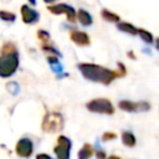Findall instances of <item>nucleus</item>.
I'll list each match as a JSON object with an SVG mask.
<instances>
[{"instance_id":"nucleus-20","label":"nucleus","mask_w":159,"mask_h":159,"mask_svg":"<svg viewBox=\"0 0 159 159\" xmlns=\"http://www.w3.org/2000/svg\"><path fill=\"white\" fill-rule=\"evenodd\" d=\"M117 139V134L114 132H104L102 134V142H111Z\"/></svg>"},{"instance_id":"nucleus-17","label":"nucleus","mask_w":159,"mask_h":159,"mask_svg":"<svg viewBox=\"0 0 159 159\" xmlns=\"http://www.w3.org/2000/svg\"><path fill=\"white\" fill-rule=\"evenodd\" d=\"M42 51L47 55V56H56V57H61V53L52 46L48 43H43L42 45Z\"/></svg>"},{"instance_id":"nucleus-7","label":"nucleus","mask_w":159,"mask_h":159,"mask_svg":"<svg viewBox=\"0 0 159 159\" xmlns=\"http://www.w3.org/2000/svg\"><path fill=\"white\" fill-rule=\"evenodd\" d=\"M47 10L50 12H52L53 15H61V14H66V17L70 22H75L77 20V12L76 10L67 5V4H56V5H48Z\"/></svg>"},{"instance_id":"nucleus-13","label":"nucleus","mask_w":159,"mask_h":159,"mask_svg":"<svg viewBox=\"0 0 159 159\" xmlns=\"http://www.w3.org/2000/svg\"><path fill=\"white\" fill-rule=\"evenodd\" d=\"M138 37H139V39H140L145 45H148V46L154 45L155 37H154V35H153L149 30H147V29L139 27V29H138Z\"/></svg>"},{"instance_id":"nucleus-28","label":"nucleus","mask_w":159,"mask_h":159,"mask_svg":"<svg viewBox=\"0 0 159 159\" xmlns=\"http://www.w3.org/2000/svg\"><path fill=\"white\" fill-rule=\"evenodd\" d=\"M29 1H30V4H31V5H35V4H36V1H35V0H29Z\"/></svg>"},{"instance_id":"nucleus-21","label":"nucleus","mask_w":159,"mask_h":159,"mask_svg":"<svg viewBox=\"0 0 159 159\" xmlns=\"http://www.w3.org/2000/svg\"><path fill=\"white\" fill-rule=\"evenodd\" d=\"M7 89H9L11 93L16 94V93H17V89H19V86H17L15 82H12V83H9V84H7Z\"/></svg>"},{"instance_id":"nucleus-4","label":"nucleus","mask_w":159,"mask_h":159,"mask_svg":"<svg viewBox=\"0 0 159 159\" xmlns=\"http://www.w3.org/2000/svg\"><path fill=\"white\" fill-rule=\"evenodd\" d=\"M63 128V117L58 112H47L42 119L41 129L45 133H57Z\"/></svg>"},{"instance_id":"nucleus-6","label":"nucleus","mask_w":159,"mask_h":159,"mask_svg":"<svg viewBox=\"0 0 159 159\" xmlns=\"http://www.w3.org/2000/svg\"><path fill=\"white\" fill-rule=\"evenodd\" d=\"M71 148H72V142L66 135L60 134L57 137V144L53 148V152L57 159H70Z\"/></svg>"},{"instance_id":"nucleus-26","label":"nucleus","mask_w":159,"mask_h":159,"mask_svg":"<svg viewBox=\"0 0 159 159\" xmlns=\"http://www.w3.org/2000/svg\"><path fill=\"white\" fill-rule=\"evenodd\" d=\"M107 159H122L120 157H118V155H109Z\"/></svg>"},{"instance_id":"nucleus-10","label":"nucleus","mask_w":159,"mask_h":159,"mask_svg":"<svg viewBox=\"0 0 159 159\" xmlns=\"http://www.w3.org/2000/svg\"><path fill=\"white\" fill-rule=\"evenodd\" d=\"M21 19H22V21H24L25 24L31 25V24H35V22L39 21L40 15H39V12H37L36 10L31 9L30 6L22 5V6H21Z\"/></svg>"},{"instance_id":"nucleus-24","label":"nucleus","mask_w":159,"mask_h":159,"mask_svg":"<svg viewBox=\"0 0 159 159\" xmlns=\"http://www.w3.org/2000/svg\"><path fill=\"white\" fill-rule=\"evenodd\" d=\"M127 56L130 58V60H137V56H135V52L133 51V50H129L128 52H127Z\"/></svg>"},{"instance_id":"nucleus-2","label":"nucleus","mask_w":159,"mask_h":159,"mask_svg":"<svg viewBox=\"0 0 159 159\" xmlns=\"http://www.w3.org/2000/svg\"><path fill=\"white\" fill-rule=\"evenodd\" d=\"M0 55V77L7 78L11 77L19 68L20 58L17 50L14 43L6 42L1 47Z\"/></svg>"},{"instance_id":"nucleus-18","label":"nucleus","mask_w":159,"mask_h":159,"mask_svg":"<svg viewBox=\"0 0 159 159\" xmlns=\"http://www.w3.org/2000/svg\"><path fill=\"white\" fill-rule=\"evenodd\" d=\"M15 14L14 12H10V11H6V10H0V19L6 21V22H12L15 20Z\"/></svg>"},{"instance_id":"nucleus-5","label":"nucleus","mask_w":159,"mask_h":159,"mask_svg":"<svg viewBox=\"0 0 159 159\" xmlns=\"http://www.w3.org/2000/svg\"><path fill=\"white\" fill-rule=\"evenodd\" d=\"M118 108L127 113H143V112H149L152 106L148 101L120 99L118 102Z\"/></svg>"},{"instance_id":"nucleus-1","label":"nucleus","mask_w":159,"mask_h":159,"mask_svg":"<svg viewBox=\"0 0 159 159\" xmlns=\"http://www.w3.org/2000/svg\"><path fill=\"white\" fill-rule=\"evenodd\" d=\"M77 68L80 70V72L87 81L101 83L104 86H108L117 78L124 77L127 75V68L122 62L117 63L116 70H112V68H108V67H104L97 63H89V62L78 63Z\"/></svg>"},{"instance_id":"nucleus-27","label":"nucleus","mask_w":159,"mask_h":159,"mask_svg":"<svg viewBox=\"0 0 159 159\" xmlns=\"http://www.w3.org/2000/svg\"><path fill=\"white\" fill-rule=\"evenodd\" d=\"M43 1H45L46 4H52V2H53V1H56V0H43Z\"/></svg>"},{"instance_id":"nucleus-16","label":"nucleus","mask_w":159,"mask_h":159,"mask_svg":"<svg viewBox=\"0 0 159 159\" xmlns=\"http://www.w3.org/2000/svg\"><path fill=\"white\" fill-rule=\"evenodd\" d=\"M101 17L107 21V22H111V24H118L120 21V17L118 14L108 10V9H102L101 10Z\"/></svg>"},{"instance_id":"nucleus-8","label":"nucleus","mask_w":159,"mask_h":159,"mask_svg":"<svg viewBox=\"0 0 159 159\" xmlns=\"http://www.w3.org/2000/svg\"><path fill=\"white\" fill-rule=\"evenodd\" d=\"M34 152V144L32 140L29 138H21L17 140L15 145V153L20 158H29Z\"/></svg>"},{"instance_id":"nucleus-19","label":"nucleus","mask_w":159,"mask_h":159,"mask_svg":"<svg viewBox=\"0 0 159 159\" xmlns=\"http://www.w3.org/2000/svg\"><path fill=\"white\" fill-rule=\"evenodd\" d=\"M37 39L42 42V43H48L50 41V34L45 30H39L37 31Z\"/></svg>"},{"instance_id":"nucleus-23","label":"nucleus","mask_w":159,"mask_h":159,"mask_svg":"<svg viewBox=\"0 0 159 159\" xmlns=\"http://www.w3.org/2000/svg\"><path fill=\"white\" fill-rule=\"evenodd\" d=\"M36 159H52V158H51L50 155L45 154V153H40V154L36 155Z\"/></svg>"},{"instance_id":"nucleus-14","label":"nucleus","mask_w":159,"mask_h":159,"mask_svg":"<svg viewBox=\"0 0 159 159\" xmlns=\"http://www.w3.org/2000/svg\"><path fill=\"white\" fill-rule=\"evenodd\" d=\"M94 149L92 147V144L89 143H84L82 145V148L78 150L77 153V159H91L94 155Z\"/></svg>"},{"instance_id":"nucleus-12","label":"nucleus","mask_w":159,"mask_h":159,"mask_svg":"<svg viewBox=\"0 0 159 159\" xmlns=\"http://www.w3.org/2000/svg\"><path fill=\"white\" fill-rule=\"evenodd\" d=\"M120 140H122V144L127 148H134L137 145V138L134 133L130 130H123L120 133Z\"/></svg>"},{"instance_id":"nucleus-11","label":"nucleus","mask_w":159,"mask_h":159,"mask_svg":"<svg viewBox=\"0 0 159 159\" xmlns=\"http://www.w3.org/2000/svg\"><path fill=\"white\" fill-rule=\"evenodd\" d=\"M117 25V29L120 31V32H124V34H128L130 36H138V29L135 25H133L132 22H128V21H119Z\"/></svg>"},{"instance_id":"nucleus-22","label":"nucleus","mask_w":159,"mask_h":159,"mask_svg":"<svg viewBox=\"0 0 159 159\" xmlns=\"http://www.w3.org/2000/svg\"><path fill=\"white\" fill-rule=\"evenodd\" d=\"M94 155H96L97 159H107V158H108L107 154H106V152L102 150V149H98V150L94 153Z\"/></svg>"},{"instance_id":"nucleus-15","label":"nucleus","mask_w":159,"mask_h":159,"mask_svg":"<svg viewBox=\"0 0 159 159\" xmlns=\"http://www.w3.org/2000/svg\"><path fill=\"white\" fill-rule=\"evenodd\" d=\"M77 20L83 26H91L93 24V19H92L91 14L84 9H80L77 11Z\"/></svg>"},{"instance_id":"nucleus-25","label":"nucleus","mask_w":159,"mask_h":159,"mask_svg":"<svg viewBox=\"0 0 159 159\" xmlns=\"http://www.w3.org/2000/svg\"><path fill=\"white\" fill-rule=\"evenodd\" d=\"M154 48L157 51H159V37H155V41H154Z\"/></svg>"},{"instance_id":"nucleus-9","label":"nucleus","mask_w":159,"mask_h":159,"mask_svg":"<svg viewBox=\"0 0 159 159\" xmlns=\"http://www.w3.org/2000/svg\"><path fill=\"white\" fill-rule=\"evenodd\" d=\"M70 39L72 42H75L77 46L84 47V46H89L91 43V39L87 35V32L84 31H80V30H73L70 32Z\"/></svg>"},{"instance_id":"nucleus-3","label":"nucleus","mask_w":159,"mask_h":159,"mask_svg":"<svg viewBox=\"0 0 159 159\" xmlns=\"http://www.w3.org/2000/svg\"><path fill=\"white\" fill-rule=\"evenodd\" d=\"M86 108L92 113L106 114V116H112L116 112V108H114L113 103L111 102V99L104 98V97H98V98L91 99L89 102L86 103Z\"/></svg>"}]
</instances>
